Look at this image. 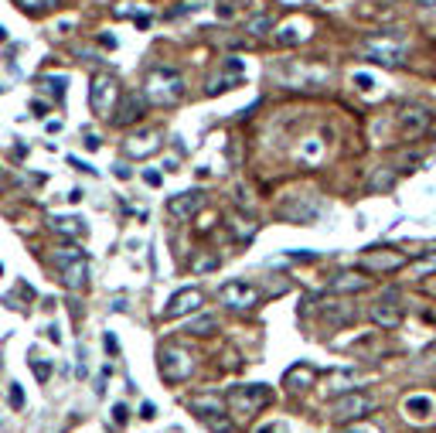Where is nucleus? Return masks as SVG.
I'll list each match as a JSON object with an SVG mask.
<instances>
[{
    "mask_svg": "<svg viewBox=\"0 0 436 433\" xmlns=\"http://www.w3.org/2000/svg\"><path fill=\"white\" fill-rule=\"evenodd\" d=\"M368 317H372V324H378V328H399V324H402V311L396 307V294H385L378 304H372V307H368Z\"/></svg>",
    "mask_w": 436,
    "mask_h": 433,
    "instance_id": "obj_16",
    "label": "nucleus"
},
{
    "mask_svg": "<svg viewBox=\"0 0 436 433\" xmlns=\"http://www.w3.org/2000/svg\"><path fill=\"white\" fill-rule=\"evenodd\" d=\"M416 3H419L423 10H436V0H416Z\"/></svg>",
    "mask_w": 436,
    "mask_h": 433,
    "instance_id": "obj_41",
    "label": "nucleus"
},
{
    "mask_svg": "<svg viewBox=\"0 0 436 433\" xmlns=\"http://www.w3.org/2000/svg\"><path fill=\"white\" fill-rule=\"evenodd\" d=\"M201 304H204V294H201L198 287H184V290H177L171 297V304L164 307V317H188V314H195Z\"/></svg>",
    "mask_w": 436,
    "mask_h": 433,
    "instance_id": "obj_13",
    "label": "nucleus"
},
{
    "mask_svg": "<svg viewBox=\"0 0 436 433\" xmlns=\"http://www.w3.org/2000/svg\"><path fill=\"white\" fill-rule=\"evenodd\" d=\"M119 96H123V89H119V79L113 72H103V76H96L92 85H89V106H92V113L96 117H113V110H116Z\"/></svg>",
    "mask_w": 436,
    "mask_h": 433,
    "instance_id": "obj_4",
    "label": "nucleus"
},
{
    "mask_svg": "<svg viewBox=\"0 0 436 433\" xmlns=\"http://www.w3.org/2000/svg\"><path fill=\"white\" fill-rule=\"evenodd\" d=\"M106 352H110V355L119 352V345H116V338H113V334H106Z\"/></svg>",
    "mask_w": 436,
    "mask_h": 433,
    "instance_id": "obj_38",
    "label": "nucleus"
},
{
    "mask_svg": "<svg viewBox=\"0 0 436 433\" xmlns=\"http://www.w3.org/2000/svg\"><path fill=\"white\" fill-rule=\"evenodd\" d=\"M368 283H372V276L338 273L334 280H331V290H334V294H361V290H368Z\"/></svg>",
    "mask_w": 436,
    "mask_h": 433,
    "instance_id": "obj_19",
    "label": "nucleus"
},
{
    "mask_svg": "<svg viewBox=\"0 0 436 433\" xmlns=\"http://www.w3.org/2000/svg\"><path fill=\"white\" fill-rule=\"evenodd\" d=\"M201 205H204V195H201L198 188H191V192H181V195L171 198V201H167V212H171V219H177V222H191L201 212Z\"/></svg>",
    "mask_w": 436,
    "mask_h": 433,
    "instance_id": "obj_12",
    "label": "nucleus"
},
{
    "mask_svg": "<svg viewBox=\"0 0 436 433\" xmlns=\"http://www.w3.org/2000/svg\"><path fill=\"white\" fill-rule=\"evenodd\" d=\"M0 92H3V89H0Z\"/></svg>",
    "mask_w": 436,
    "mask_h": 433,
    "instance_id": "obj_45",
    "label": "nucleus"
},
{
    "mask_svg": "<svg viewBox=\"0 0 436 433\" xmlns=\"http://www.w3.org/2000/svg\"><path fill=\"white\" fill-rule=\"evenodd\" d=\"M7 399H10V406H14V409H21V406H24V389L14 382V386H10V393H7Z\"/></svg>",
    "mask_w": 436,
    "mask_h": 433,
    "instance_id": "obj_30",
    "label": "nucleus"
},
{
    "mask_svg": "<svg viewBox=\"0 0 436 433\" xmlns=\"http://www.w3.org/2000/svg\"><path fill=\"white\" fill-rule=\"evenodd\" d=\"M273 399V393L266 389V386H236L232 393H229V416H236V420H249L252 413H259L266 402Z\"/></svg>",
    "mask_w": 436,
    "mask_h": 433,
    "instance_id": "obj_5",
    "label": "nucleus"
},
{
    "mask_svg": "<svg viewBox=\"0 0 436 433\" xmlns=\"http://www.w3.org/2000/svg\"><path fill=\"white\" fill-rule=\"evenodd\" d=\"M372 409V399L365 393H345L341 399H334V406H331V416H334V423H341V427H348V423H358V420H365V413Z\"/></svg>",
    "mask_w": 436,
    "mask_h": 433,
    "instance_id": "obj_10",
    "label": "nucleus"
},
{
    "mask_svg": "<svg viewBox=\"0 0 436 433\" xmlns=\"http://www.w3.org/2000/svg\"><path fill=\"white\" fill-rule=\"evenodd\" d=\"M140 416H143V420H154V416H157V406H154V402H143V406H140Z\"/></svg>",
    "mask_w": 436,
    "mask_h": 433,
    "instance_id": "obj_32",
    "label": "nucleus"
},
{
    "mask_svg": "<svg viewBox=\"0 0 436 433\" xmlns=\"http://www.w3.org/2000/svg\"><path fill=\"white\" fill-rule=\"evenodd\" d=\"M238 82H242V76H236V72H225V76H218V79H211V82H208L204 96H222V92L236 89Z\"/></svg>",
    "mask_w": 436,
    "mask_h": 433,
    "instance_id": "obj_24",
    "label": "nucleus"
},
{
    "mask_svg": "<svg viewBox=\"0 0 436 433\" xmlns=\"http://www.w3.org/2000/svg\"><path fill=\"white\" fill-rule=\"evenodd\" d=\"M365 58L382 65V69H399L406 62V35L402 31H389V35H368L365 38Z\"/></svg>",
    "mask_w": 436,
    "mask_h": 433,
    "instance_id": "obj_2",
    "label": "nucleus"
},
{
    "mask_svg": "<svg viewBox=\"0 0 436 433\" xmlns=\"http://www.w3.org/2000/svg\"><path fill=\"white\" fill-rule=\"evenodd\" d=\"M31 110H35L38 117H44V113H48V106H44V103H31Z\"/></svg>",
    "mask_w": 436,
    "mask_h": 433,
    "instance_id": "obj_42",
    "label": "nucleus"
},
{
    "mask_svg": "<svg viewBox=\"0 0 436 433\" xmlns=\"http://www.w3.org/2000/svg\"><path fill=\"white\" fill-rule=\"evenodd\" d=\"M0 181H3V178H0Z\"/></svg>",
    "mask_w": 436,
    "mask_h": 433,
    "instance_id": "obj_46",
    "label": "nucleus"
},
{
    "mask_svg": "<svg viewBox=\"0 0 436 433\" xmlns=\"http://www.w3.org/2000/svg\"><path fill=\"white\" fill-rule=\"evenodd\" d=\"M0 41H7V31H3V24H0Z\"/></svg>",
    "mask_w": 436,
    "mask_h": 433,
    "instance_id": "obj_43",
    "label": "nucleus"
},
{
    "mask_svg": "<svg viewBox=\"0 0 436 433\" xmlns=\"http://www.w3.org/2000/svg\"><path fill=\"white\" fill-rule=\"evenodd\" d=\"M341 433H378V430H375V427H368V423H361V427H351V423H348Z\"/></svg>",
    "mask_w": 436,
    "mask_h": 433,
    "instance_id": "obj_33",
    "label": "nucleus"
},
{
    "mask_svg": "<svg viewBox=\"0 0 436 433\" xmlns=\"http://www.w3.org/2000/svg\"><path fill=\"white\" fill-rule=\"evenodd\" d=\"M273 14H256V17H249L245 21V35H252V38H263V35H270L273 31Z\"/></svg>",
    "mask_w": 436,
    "mask_h": 433,
    "instance_id": "obj_22",
    "label": "nucleus"
},
{
    "mask_svg": "<svg viewBox=\"0 0 436 433\" xmlns=\"http://www.w3.org/2000/svg\"><path fill=\"white\" fill-rule=\"evenodd\" d=\"M402 413H406V420H409V423H426V420H433V416H436V399L430 393L406 396Z\"/></svg>",
    "mask_w": 436,
    "mask_h": 433,
    "instance_id": "obj_15",
    "label": "nucleus"
},
{
    "mask_svg": "<svg viewBox=\"0 0 436 433\" xmlns=\"http://www.w3.org/2000/svg\"><path fill=\"white\" fill-rule=\"evenodd\" d=\"M324 314L331 317L334 324H348V321L355 317V311H351V307H334V304H324Z\"/></svg>",
    "mask_w": 436,
    "mask_h": 433,
    "instance_id": "obj_28",
    "label": "nucleus"
},
{
    "mask_svg": "<svg viewBox=\"0 0 436 433\" xmlns=\"http://www.w3.org/2000/svg\"><path fill=\"white\" fill-rule=\"evenodd\" d=\"M396 167L402 171V174H412L416 167H423V154H416V151H412V154H399Z\"/></svg>",
    "mask_w": 436,
    "mask_h": 433,
    "instance_id": "obj_27",
    "label": "nucleus"
},
{
    "mask_svg": "<svg viewBox=\"0 0 436 433\" xmlns=\"http://www.w3.org/2000/svg\"><path fill=\"white\" fill-rule=\"evenodd\" d=\"M433 126V113L426 106H402L396 113V133L402 140H416Z\"/></svg>",
    "mask_w": 436,
    "mask_h": 433,
    "instance_id": "obj_7",
    "label": "nucleus"
},
{
    "mask_svg": "<svg viewBox=\"0 0 436 433\" xmlns=\"http://www.w3.org/2000/svg\"><path fill=\"white\" fill-rule=\"evenodd\" d=\"M51 263H55V270H58L62 283H65L69 290H82V287H85V280H89V260H85V253H82L79 246H62V249H55V253H51Z\"/></svg>",
    "mask_w": 436,
    "mask_h": 433,
    "instance_id": "obj_3",
    "label": "nucleus"
},
{
    "mask_svg": "<svg viewBox=\"0 0 436 433\" xmlns=\"http://www.w3.org/2000/svg\"><path fill=\"white\" fill-rule=\"evenodd\" d=\"M406 263H409L406 253H396V249H389V253H378V249L365 253V266H368V273H392V270L406 266Z\"/></svg>",
    "mask_w": 436,
    "mask_h": 433,
    "instance_id": "obj_17",
    "label": "nucleus"
},
{
    "mask_svg": "<svg viewBox=\"0 0 436 433\" xmlns=\"http://www.w3.org/2000/svg\"><path fill=\"white\" fill-rule=\"evenodd\" d=\"M218 297H222V304L229 307V311H252L259 300H263V294L252 287V283H245V280H232V283H222V290H218Z\"/></svg>",
    "mask_w": 436,
    "mask_h": 433,
    "instance_id": "obj_8",
    "label": "nucleus"
},
{
    "mask_svg": "<svg viewBox=\"0 0 436 433\" xmlns=\"http://www.w3.org/2000/svg\"><path fill=\"white\" fill-rule=\"evenodd\" d=\"M65 0H17V7L24 10V14H31V17H38V14H48V10H58Z\"/></svg>",
    "mask_w": 436,
    "mask_h": 433,
    "instance_id": "obj_23",
    "label": "nucleus"
},
{
    "mask_svg": "<svg viewBox=\"0 0 436 433\" xmlns=\"http://www.w3.org/2000/svg\"><path fill=\"white\" fill-rule=\"evenodd\" d=\"M41 89H44L51 99H62L65 89H69V79H65V76H41Z\"/></svg>",
    "mask_w": 436,
    "mask_h": 433,
    "instance_id": "obj_25",
    "label": "nucleus"
},
{
    "mask_svg": "<svg viewBox=\"0 0 436 433\" xmlns=\"http://www.w3.org/2000/svg\"><path fill=\"white\" fill-rule=\"evenodd\" d=\"M215 328H218V317L204 314V317H198V321H191V324H188L184 331H188V334H211Z\"/></svg>",
    "mask_w": 436,
    "mask_h": 433,
    "instance_id": "obj_26",
    "label": "nucleus"
},
{
    "mask_svg": "<svg viewBox=\"0 0 436 433\" xmlns=\"http://www.w3.org/2000/svg\"><path fill=\"white\" fill-rule=\"evenodd\" d=\"M160 147H164L160 130H140V133H133V137L123 140V151L130 158H150V154H157Z\"/></svg>",
    "mask_w": 436,
    "mask_h": 433,
    "instance_id": "obj_14",
    "label": "nucleus"
},
{
    "mask_svg": "<svg viewBox=\"0 0 436 433\" xmlns=\"http://www.w3.org/2000/svg\"><path fill=\"white\" fill-rule=\"evenodd\" d=\"M215 266H218V260H198L195 263V270H215Z\"/></svg>",
    "mask_w": 436,
    "mask_h": 433,
    "instance_id": "obj_37",
    "label": "nucleus"
},
{
    "mask_svg": "<svg viewBox=\"0 0 436 433\" xmlns=\"http://www.w3.org/2000/svg\"><path fill=\"white\" fill-rule=\"evenodd\" d=\"M279 430V423H266V427H259L256 433H277Z\"/></svg>",
    "mask_w": 436,
    "mask_h": 433,
    "instance_id": "obj_40",
    "label": "nucleus"
},
{
    "mask_svg": "<svg viewBox=\"0 0 436 433\" xmlns=\"http://www.w3.org/2000/svg\"><path fill=\"white\" fill-rule=\"evenodd\" d=\"M48 229H55V232H65V236L79 239L85 232V226H82L79 215H51L48 219Z\"/></svg>",
    "mask_w": 436,
    "mask_h": 433,
    "instance_id": "obj_21",
    "label": "nucleus"
},
{
    "mask_svg": "<svg viewBox=\"0 0 436 433\" xmlns=\"http://www.w3.org/2000/svg\"><path fill=\"white\" fill-rule=\"evenodd\" d=\"M433 294H436V283H433Z\"/></svg>",
    "mask_w": 436,
    "mask_h": 433,
    "instance_id": "obj_44",
    "label": "nucleus"
},
{
    "mask_svg": "<svg viewBox=\"0 0 436 433\" xmlns=\"http://www.w3.org/2000/svg\"><path fill=\"white\" fill-rule=\"evenodd\" d=\"M355 85H358V89H372L375 79H372V76H355Z\"/></svg>",
    "mask_w": 436,
    "mask_h": 433,
    "instance_id": "obj_35",
    "label": "nucleus"
},
{
    "mask_svg": "<svg viewBox=\"0 0 436 433\" xmlns=\"http://www.w3.org/2000/svg\"><path fill=\"white\" fill-rule=\"evenodd\" d=\"M191 409H195V416L198 420H204L208 427L215 433H225L229 427H232V416H229V406L218 399V396H198L195 402H191Z\"/></svg>",
    "mask_w": 436,
    "mask_h": 433,
    "instance_id": "obj_6",
    "label": "nucleus"
},
{
    "mask_svg": "<svg viewBox=\"0 0 436 433\" xmlns=\"http://www.w3.org/2000/svg\"><path fill=\"white\" fill-rule=\"evenodd\" d=\"M143 96H147V103H154V106H174V103L184 96V76H181L177 69H167V65L150 69V72H147V82H143Z\"/></svg>",
    "mask_w": 436,
    "mask_h": 433,
    "instance_id": "obj_1",
    "label": "nucleus"
},
{
    "mask_svg": "<svg viewBox=\"0 0 436 433\" xmlns=\"http://www.w3.org/2000/svg\"><path fill=\"white\" fill-rule=\"evenodd\" d=\"M160 375L167 379V382H184L191 372H195V362H191V355L184 352V348H174V345H167V348H160Z\"/></svg>",
    "mask_w": 436,
    "mask_h": 433,
    "instance_id": "obj_9",
    "label": "nucleus"
},
{
    "mask_svg": "<svg viewBox=\"0 0 436 433\" xmlns=\"http://www.w3.org/2000/svg\"><path fill=\"white\" fill-rule=\"evenodd\" d=\"M31 372H35V379H38V382H48V379H51V362H44V358H31Z\"/></svg>",
    "mask_w": 436,
    "mask_h": 433,
    "instance_id": "obj_29",
    "label": "nucleus"
},
{
    "mask_svg": "<svg viewBox=\"0 0 436 433\" xmlns=\"http://www.w3.org/2000/svg\"><path fill=\"white\" fill-rule=\"evenodd\" d=\"M307 38H311V21H304V17H293L290 28L277 31L279 44H300V41H307Z\"/></svg>",
    "mask_w": 436,
    "mask_h": 433,
    "instance_id": "obj_20",
    "label": "nucleus"
},
{
    "mask_svg": "<svg viewBox=\"0 0 436 433\" xmlns=\"http://www.w3.org/2000/svg\"><path fill=\"white\" fill-rule=\"evenodd\" d=\"M143 181L157 188V185H160V181H164V178H160V171H143Z\"/></svg>",
    "mask_w": 436,
    "mask_h": 433,
    "instance_id": "obj_34",
    "label": "nucleus"
},
{
    "mask_svg": "<svg viewBox=\"0 0 436 433\" xmlns=\"http://www.w3.org/2000/svg\"><path fill=\"white\" fill-rule=\"evenodd\" d=\"M225 72H236V76H242V62H238V58H229V62H225Z\"/></svg>",
    "mask_w": 436,
    "mask_h": 433,
    "instance_id": "obj_36",
    "label": "nucleus"
},
{
    "mask_svg": "<svg viewBox=\"0 0 436 433\" xmlns=\"http://www.w3.org/2000/svg\"><path fill=\"white\" fill-rule=\"evenodd\" d=\"M126 420H130V409H126L123 402H116V406H113V423H123V427H126Z\"/></svg>",
    "mask_w": 436,
    "mask_h": 433,
    "instance_id": "obj_31",
    "label": "nucleus"
},
{
    "mask_svg": "<svg viewBox=\"0 0 436 433\" xmlns=\"http://www.w3.org/2000/svg\"><path fill=\"white\" fill-rule=\"evenodd\" d=\"M283 382H286V389L304 393V389H311V386H314V368H311L307 362H297V365H290V368H286Z\"/></svg>",
    "mask_w": 436,
    "mask_h": 433,
    "instance_id": "obj_18",
    "label": "nucleus"
},
{
    "mask_svg": "<svg viewBox=\"0 0 436 433\" xmlns=\"http://www.w3.org/2000/svg\"><path fill=\"white\" fill-rule=\"evenodd\" d=\"M85 151H99V137H85Z\"/></svg>",
    "mask_w": 436,
    "mask_h": 433,
    "instance_id": "obj_39",
    "label": "nucleus"
},
{
    "mask_svg": "<svg viewBox=\"0 0 436 433\" xmlns=\"http://www.w3.org/2000/svg\"><path fill=\"white\" fill-rule=\"evenodd\" d=\"M147 110H150V103H147L143 92H126V96H119L116 110H113L110 119L116 126H133V123H140V119L147 117Z\"/></svg>",
    "mask_w": 436,
    "mask_h": 433,
    "instance_id": "obj_11",
    "label": "nucleus"
}]
</instances>
